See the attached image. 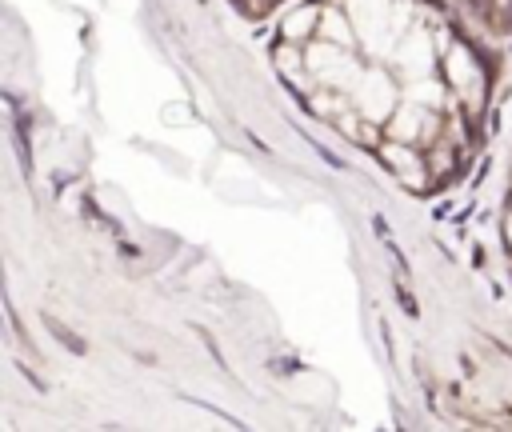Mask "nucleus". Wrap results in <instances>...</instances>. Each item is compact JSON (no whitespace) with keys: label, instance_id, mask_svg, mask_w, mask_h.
<instances>
[{"label":"nucleus","instance_id":"f257e3e1","mask_svg":"<svg viewBox=\"0 0 512 432\" xmlns=\"http://www.w3.org/2000/svg\"><path fill=\"white\" fill-rule=\"evenodd\" d=\"M384 132H388V136H396V140H408V144L428 148V144L444 132V112H432L428 104H420V100L404 96V100L388 112Z\"/></svg>","mask_w":512,"mask_h":432},{"label":"nucleus","instance_id":"f03ea898","mask_svg":"<svg viewBox=\"0 0 512 432\" xmlns=\"http://www.w3.org/2000/svg\"><path fill=\"white\" fill-rule=\"evenodd\" d=\"M380 164L396 176L400 188H412V192H424L432 184V172H428V160H424V148L420 144H408V140H396V136H384L380 148H376Z\"/></svg>","mask_w":512,"mask_h":432},{"label":"nucleus","instance_id":"7ed1b4c3","mask_svg":"<svg viewBox=\"0 0 512 432\" xmlns=\"http://www.w3.org/2000/svg\"><path fill=\"white\" fill-rule=\"evenodd\" d=\"M320 12H324V4H296L292 12H284V20H280V36H284V40H296V44L316 40Z\"/></svg>","mask_w":512,"mask_h":432},{"label":"nucleus","instance_id":"20e7f679","mask_svg":"<svg viewBox=\"0 0 512 432\" xmlns=\"http://www.w3.org/2000/svg\"><path fill=\"white\" fill-rule=\"evenodd\" d=\"M316 36H320V40H332V44H344V48H352V44H356V28H352L348 12H344V8H336V4H324Z\"/></svg>","mask_w":512,"mask_h":432},{"label":"nucleus","instance_id":"39448f33","mask_svg":"<svg viewBox=\"0 0 512 432\" xmlns=\"http://www.w3.org/2000/svg\"><path fill=\"white\" fill-rule=\"evenodd\" d=\"M456 148H460V144H456V140H448L444 132H440V136H436V140L424 148V160H428L432 184H436V180H444V176L456 168Z\"/></svg>","mask_w":512,"mask_h":432},{"label":"nucleus","instance_id":"423d86ee","mask_svg":"<svg viewBox=\"0 0 512 432\" xmlns=\"http://www.w3.org/2000/svg\"><path fill=\"white\" fill-rule=\"evenodd\" d=\"M504 240H508V248H512V200H508V220H504Z\"/></svg>","mask_w":512,"mask_h":432},{"label":"nucleus","instance_id":"0eeeda50","mask_svg":"<svg viewBox=\"0 0 512 432\" xmlns=\"http://www.w3.org/2000/svg\"><path fill=\"white\" fill-rule=\"evenodd\" d=\"M244 4H248V8H264L268 0H244Z\"/></svg>","mask_w":512,"mask_h":432},{"label":"nucleus","instance_id":"6e6552de","mask_svg":"<svg viewBox=\"0 0 512 432\" xmlns=\"http://www.w3.org/2000/svg\"><path fill=\"white\" fill-rule=\"evenodd\" d=\"M268 4H272V0H268Z\"/></svg>","mask_w":512,"mask_h":432}]
</instances>
